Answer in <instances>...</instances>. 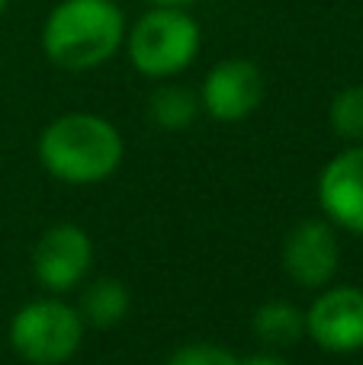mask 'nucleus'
Segmentation results:
<instances>
[{"mask_svg":"<svg viewBox=\"0 0 363 365\" xmlns=\"http://www.w3.org/2000/svg\"><path fill=\"white\" fill-rule=\"evenodd\" d=\"M126 32L116 0H58L42 23V51L61 71H96L126 45Z\"/></svg>","mask_w":363,"mask_h":365,"instance_id":"1","label":"nucleus"},{"mask_svg":"<svg viewBox=\"0 0 363 365\" xmlns=\"http://www.w3.org/2000/svg\"><path fill=\"white\" fill-rule=\"evenodd\" d=\"M164 365H242V359L216 343H187L174 349Z\"/></svg>","mask_w":363,"mask_h":365,"instance_id":"14","label":"nucleus"},{"mask_svg":"<svg viewBox=\"0 0 363 365\" xmlns=\"http://www.w3.org/2000/svg\"><path fill=\"white\" fill-rule=\"evenodd\" d=\"M122 135L96 113H64L39 135V160L55 180L90 186L113 177L122 164Z\"/></svg>","mask_w":363,"mask_h":365,"instance_id":"2","label":"nucleus"},{"mask_svg":"<svg viewBox=\"0 0 363 365\" xmlns=\"http://www.w3.org/2000/svg\"><path fill=\"white\" fill-rule=\"evenodd\" d=\"M90 263H94V244H90L87 231H81L77 225L49 227L32 250V272H36L39 285L55 295L81 285Z\"/></svg>","mask_w":363,"mask_h":365,"instance_id":"7","label":"nucleus"},{"mask_svg":"<svg viewBox=\"0 0 363 365\" xmlns=\"http://www.w3.org/2000/svg\"><path fill=\"white\" fill-rule=\"evenodd\" d=\"M264 103V74L248 58H225L199 87V109L216 122H244Z\"/></svg>","mask_w":363,"mask_h":365,"instance_id":"5","label":"nucleus"},{"mask_svg":"<svg viewBox=\"0 0 363 365\" xmlns=\"http://www.w3.org/2000/svg\"><path fill=\"white\" fill-rule=\"evenodd\" d=\"M203 32L187 6H151L126 32V51L132 68L151 81H171L184 74L199 55Z\"/></svg>","mask_w":363,"mask_h":365,"instance_id":"3","label":"nucleus"},{"mask_svg":"<svg viewBox=\"0 0 363 365\" xmlns=\"http://www.w3.org/2000/svg\"><path fill=\"white\" fill-rule=\"evenodd\" d=\"M332 128L347 141H363V87H344L328 109Z\"/></svg>","mask_w":363,"mask_h":365,"instance_id":"13","label":"nucleus"},{"mask_svg":"<svg viewBox=\"0 0 363 365\" xmlns=\"http://www.w3.org/2000/svg\"><path fill=\"white\" fill-rule=\"evenodd\" d=\"M84 317L61 298H39L13 314L10 346L32 365H61L81 349Z\"/></svg>","mask_w":363,"mask_h":365,"instance_id":"4","label":"nucleus"},{"mask_svg":"<svg viewBox=\"0 0 363 365\" xmlns=\"http://www.w3.org/2000/svg\"><path fill=\"white\" fill-rule=\"evenodd\" d=\"M151 6H190L197 4V0H148Z\"/></svg>","mask_w":363,"mask_h":365,"instance_id":"16","label":"nucleus"},{"mask_svg":"<svg viewBox=\"0 0 363 365\" xmlns=\"http://www.w3.org/2000/svg\"><path fill=\"white\" fill-rule=\"evenodd\" d=\"M132 308V295L119 279H96L87 292H84V304H81V317L84 324L94 327H116L122 317Z\"/></svg>","mask_w":363,"mask_h":365,"instance_id":"11","label":"nucleus"},{"mask_svg":"<svg viewBox=\"0 0 363 365\" xmlns=\"http://www.w3.org/2000/svg\"><path fill=\"white\" fill-rule=\"evenodd\" d=\"M306 334L325 353H357L363 349V292L354 285L322 292L306 311Z\"/></svg>","mask_w":363,"mask_h":365,"instance_id":"8","label":"nucleus"},{"mask_svg":"<svg viewBox=\"0 0 363 365\" xmlns=\"http://www.w3.org/2000/svg\"><path fill=\"white\" fill-rule=\"evenodd\" d=\"M319 205L332 225L363 234V141L325 164L319 177Z\"/></svg>","mask_w":363,"mask_h":365,"instance_id":"9","label":"nucleus"},{"mask_svg":"<svg viewBox=\"0 0 363 365\" xmlns=\"http://www.w3.org/2000/svg\"><path fill=\"white\" fill-rule=\"evenodd\" d=\"M148 113L167 132H180V128L193 125V119L199 115V93L187 87H177V83H167V87H158L148 100Z\"/></svg>","mask_w":363,"mask_h":365,"instance_id":"12","label":"nucleus"},{"mask_svg":"<svg viewBox=\"0 0 363 365\" xmlns=\"http://www.w3.org/2000/svg\"><path fill=\"white\" fill-rule=\"evenodd\" d=\"M341 263V247L332 221L306 218L283 240V269L302 289H322L332 282Z\"/></svg>","mask_w":363,"mask_h":365,"instance_id":"6","label":"nucleus"},{"mask_svg":"<svg viewBox=\"0 0 363 365\" xmlns=\"http://www.w3.org/2000/svg\"><path fill=\"white\" fill-rule=\"evenodd\" d=\"M242 365H289L283 356L277 353H257V356H248V359H242Z\"/></svg>","mask_w":363,"mask_h":365,"instance_id":"15","label":"nucleus"},{"mask_svg":"<svg viewBox=\"0 0 363 365\" xmlns=\"http://www.w3.org/2000/svg\"><path fill=\"white\" fill-rule=\"evenodd\" d=\"M254 336L264 340L267 346H293L306 336V314H302L296 304L287 302H267L254 311Z\"/></svg>","mask_w":363,"mask_h":365,"instance_id":"10","label":"nucleus"},{"mask_svg":"<svg viewBox=\"0 0 363 365\" xmlns=\"http://www.w3.org/2000/svg\"><path fill=\"white\" fill-rule=\"evenodd\" d=\"M6 6H10V0H0V16L6 13Z\"/></svg>","mask_w":363,"mask_h":365,"instance_id":"17","label":"nucleus"}]
</instances>
